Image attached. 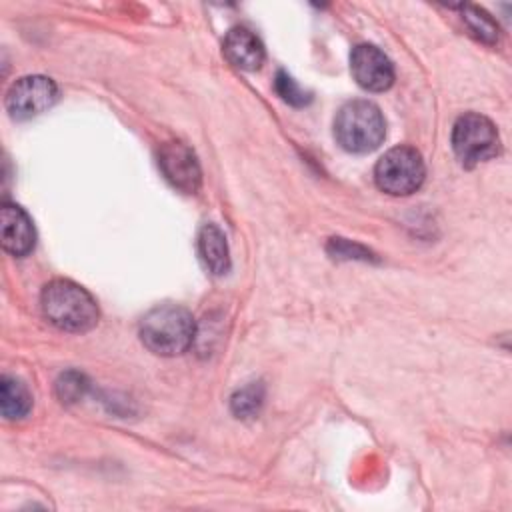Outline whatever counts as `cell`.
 Here are the masks:
<instances>
[{
  "mask_svg": "<svg viewBox=\"0 0 512 512\" xmlns=\"http://www.w3.org/2000/svg\"><path fill=\"white\" fill-rule=\"evenodd\" d=\"M42 312L50 324L66 332H86L98 322L94 298L72 280H52L40 296Z\"/></svg>",
  "mask_w": 512,
  "mask_h": 512,
  "instance_id": "6da1fadb",
  "label": "cell"
},
{
  "mask_svg": "<svg viewBox=\"0 0 512 512\" xmlns=\"http://www.w3.org/2000/svg\"><path fill=\"white\" fill-rule=\"evenodd\" d=\"M196 338L192 314L176 304H164L144 314L140 322L142 344L158 356H176L186 352Z\"/></svg>",
  "mask_w": 512,
  "mask_h": 512,
  "instance_id": "7a4b0ae2",
  "label": "cell"
},
{
  "mask_svg": "<svg viewBox=\"0 0 512 512\" xmlns=\"http://www.w3.org/2000/svg\"><path fill=\"white\" fill-rule=\"evenodd\" d=\"M334 136L348 152H372L386 136V122L376 104L368 100H352L338 110L334 118Z\"/></svg>",
  "mask_w": 512,
  "mask_h": 512,
  "instance_id": "3957f363",
  "label": "cell"
},
{
  "mask_svg": "<svg viewBox=\"0 0 512 512\" xmlns=\"http://www.w3.org/2000/svg\"><path fill=\"white\" fill-rule=\"evenodd\" d=\"M424 162L416 148L396 146L390 148L374 168L376 186L392 196H408L424 182Z\"/></svg>",
  "mask_w": 512,
  "mask_h": 512,
  "instance_id": "277c9868",
  "label": "cell"
},
{
  "mask_svg": "<svg viewBox=\"0 0 512 512\" xmlns=\"http://www.w3.org/2000/svg\"><path fill=\"white\" fill-rule=\"evenodd\" d=\"M452 148L464 164L490 160L500 150L496 126L482 114H464L452 128Z\"/></svg>",
  "mask_w": 512,
  "mask_h": 512,
  "instance_id": "5b68a950",
  "label": "cell"
},
{
  "mask_svg": "<svg viewBox=\"0 0 512 512\" xmlns=\"http://www.w3.org/2000/svg\"><path fill=\"white\" fill-rule=\"evenodd\" d=\"M58 100V86L46 76H24L6 92V110L14 120H28L42 114Z\"/></svg>",
  "mask_w": 512,
  "mask_h": 512,
  "instance_id": "8992f818",
  "label": "cell"
},
{
  "mask_svg": "<svg viewBox=\"0 0 512 512\" xmlns=\"http://www.w3.org/2000/svg\"><path fill=\"white\" fill-rule=\"evenodd\" d=\"M158 166L164 178L184 194H194L200 188L202 172L196 154L182 142H166L158 150Z\"/></svg>",
  "mask_w": 512,
  "mask_h": 512,
  "instance_id": "52a82bcc",
  "label": "cell"
},
{
  "mask_svg": "<svg viewBox=\"0 0 512 512\" xmlns=\"http://www.w3.org/2000/svg\"><path fill=\"white\" fill-rule=\"evenodd\" d=\"M350 70L354 80L370 92H384L394 82V66L390 58L372 44H358L352 50Z\"/></svg>",
  "mask_w": 512,
  "mask_h": 512,
  "instance_id": "ba28073f",
  "label": "cell"
},
{
  "mask_svg": "<svg viewBox=\"0 0 512 512\" xmlns=\"http://www.w3.org/2000/svg\"><path fill=\"white\" fill-rule=\"evenodd\" d=\"M2 248L12 256H26L36 242V232L30 216L16 204L4 202L0 208Z\"/></svg>",
  "mask_w": 512,
  "mask_h": 512,
  "instance_id": "9c48e42d",
  "label": "cell"
},
{
  "mask_svg": "<svg viewBox=\"0 0 512 512\" xmlns=\"http://www.w3.org/2000/svg\"><path fill=\"white\" fill-rule=\"evenodd\" d=\"M224 56L236 68L252 72L258 70L264 62V46L252 30L236 26L224 38Z\"/></svg>",
  "mask_w": 512,
  "mask_h": 512,
  "instance_id": "30bf717a",
  "label": "cell"
},
{
  "mask_svg": "<svg viewBox=\"0 0 512 512\" xmlns=\"http://www.w3.org/2000/svg\"><path fill=\"white\" fill-rule=\"evenodd\" d=\"M198 254L214 276H222L230 270V252L224 232L216 224H204L198 232Z\"/></svg>",
  "mask_w": 512,
  "mask_h": 512,
  "instance_id": "8fae6325",
  "label": "cell"
},
{
  "mask_svg": "<svg viewBox=\"0 0 512 512\" xmlns=\"http://www.w3.org/2000/svg\"><path fill=\"white\" fill-rule=\"evenodd\" d=\"M32 406V396L28 392V388L10 376H4L0 380V408H2V416L6 420H18L24 418L28 414Z\"/></svg>",
  "mask_w": 512,
  "mask_h": 512,
  "instance_id": "7c38bea8",
  "label": "cell"
},
{
  "mask_svg": "<svg viewBox=\"0 0 512 512\" xmlns=\"http://www.w3.org/2000/svg\"><path fill=\"white\" fill-rule=\"evenodd\" d=\"M264 404V388L260 382H252L234 392L230 406L236 418H254Z\"/></svg>",
  "mask_w": 512,
  "mask_h": 512,
  "instance_id": "4fadbf2b",
  "label": "cell"
},
{
  "mask_svg": "<svg viewBox=\"0 0 512 512\" xmlns=\"http://www.w3.org/2000/svg\"><path fill=\"white\" fill-rule=\"evenodd\" d=\"M462 14H464V22L468 24L470 32L486 42V44H496L498 40V26L492 20V16L488 12H484L478 6H462Z\"/></svg>",
  "mask_w": 512,
  "mask_h": 512,
  "instance_id": "5bb4252c",
  "label": "cell"
},
{
  "mask_svg": "<svg viewBox=\"0 0 512 512\" xmlns=\"http://www.w3.org/2000/svg\"><path fill=\"white\" fill-rule=\"evenodd\" d=\"M274 86H276V92H278L288 104L304 106V104L310 102V94L304 92V90L296 84V80H292L286 72H278V74H276Z\"/></svg>",
  "mask_w": 512,
  "mask_h": 512,
  "instance_id": "9a60e30c",
  "label": "cell"
},
{
  "mask_svg": "<svg viewBox=\"0 0 512 512\" xmlns=\"http://www.w3.org/2000/svg\"><path fill=\"white\" fill-rule=\"evenodd\" d=\"M84 388H86V380L78 372L62 374L58 384H56V390H58V396L62 398V402H76V400H80L82 394H84Z\"/></svg>",
  "mask_w": 512,
  "mask_h": 512,
  "instance_id": "2e32d148",
  "label": "cell"
},
{
  "mask_svg": "<svg viewBox=\"0 0 512 512\" xmlns=\"http://www.w3.org/2000/svg\"><path fill=\"white\" fill-rule=\"evenodd\" d=\"M328 250L338 256V258H370V252L358 244H350L348 240H342V238H332L330 240V246Z\"/></svg>",
  "mask_w": 512,
  "mask_h": 512,
  "instance_id": "e0dca14e",
  "label": "cell"
}]
</instances>
